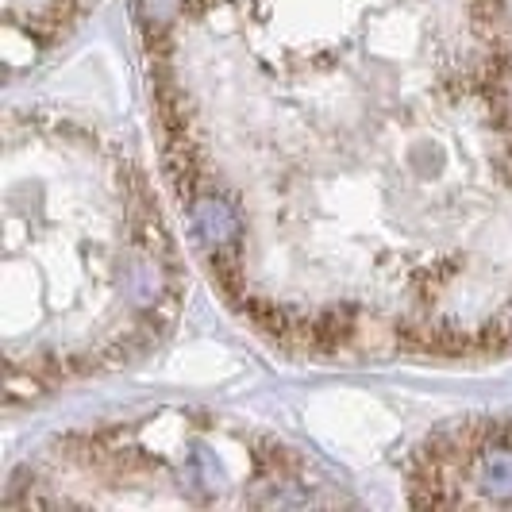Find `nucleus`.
<instances>
[{
    "instance_id": "nucleus-1",
    "label": "nucleus",
    "mask_w": 512,
    "mask_h": 512,
    "mask_svg": "<svg viewBox=\"0 0 512 512\" xmlns=\"http://www.w3.org/2000/svg\"><path fill=\"white\" fill-rule=\"evenodd\" d=\"M54 139L58 170L35 116L27 135L8 120L4 274L27 270V285L4 297H31L4 328L8 409L143 355L181 305L178 255L143 174L77 124H54Z\"/></svg>"
},
{
    "instance_id": "nucleus-3",
    "label": "nucleus",
    "mask_w": 512,
    "mask_h": 512,
    "mask_svg": "<svg viewBox=\"0 0 512 512\" xmlns=\"http://www.w3.org/2000/svg\"><path fill=\"white\" fill-rule=\"evenodd\" d=\"M85 4L89 0H4L8 39H16V31H24L27 43L51 47L54 39L85 12Z\"/></svg>"
},
{
    "instance_id": "nucleus-2",
    "label": "nucleus",
    "mask_w": 512,
    "mask_h": 512,
    "mask_svg": "<svg viewBox=\"0 0 512 512\" xmlns=\"http://www.w3.org/2000/svg\"><path fill=\"white\" fill-rule=\"evenodd\" d=\"M409 501L512 509V416L466 420L428 439L409 466Z\"/></svg>"
}]
</instances>
